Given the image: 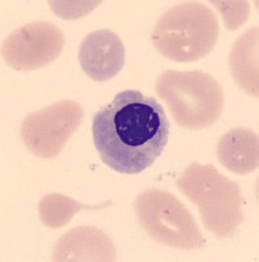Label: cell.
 Listing matches in <instances>:
<instances>
[{"instance_id":"1","label":"cell","mask_w":259,"mask_h":262,"mask_svg":"<svg viewBox=\"0 0 259 262\" xmlns=\"http://www.w3.org/2000/svg\"><path fill=\"white\" fill-rule=\"evenodd\" d=\"M92 133L107 167L122 174H139L164 152L170 125L156 98L126 90L95 114Z\"/></svg>"},{"instance_id":"2","label":"cell","mask_w":259,"mask_h":262,"mask_svg":"<svg viewBox=\"0 0 259 262\" xmlns=\"http://www.w3.org/2000/svg\"><path fill=\"white\" fill-rule=\"evenodd\" d=\"M177 188L195 203L207 231L219 238L234 236L244 223V196L239 184L211 164H190L176 181Z\"/></svg>"},{"instance_id":"3","label":"cell","mask_w":259,"mask_h":262,"mask_svg":"<svg viewBox=\"0 0 259 262\" xmlns=\"http://www.w3.org/2000/svg\"><path fill=\"white\" fill-rule=\"evenodd\" d=\"M219 38V21L200 2H183L168 9L152 32V43L164 58L195 62L208 55Z\"/></svg>"},{"instance_id":"4","label":"cell","mask_w":259,"mask_h":262,"mask_svg":"<svg viewBox=\"0 0 259 262\" xmlns=\"http://www.w3.org/2000/svg\"><path fill=\"white\" fill-rule=\"evenodd\" d=\"M156 92L167 102L179 127L202 130L214 125L223 113L220 84L200 70L162 72L156 80Z\"/></svg>"},{"instance_id":"5","label":"cell","mask_w":259,"mask_h":262,"mask_svg":"<svg viewBox=\"0 0 259 262\" xmlns=\"http://www.w3.org/2000/svg\"><path fill=\"white\" fill-rule=\"evenodd\" d=\"M134 209L140 226L160 244L183 250L206 244L190 210L169 191L147 189L136 196Z\"/></svg>"},{"instance_id":"6","label":"cell","mask_w":259,"mask_h":262,"mask_svg":"<svg viewBox=\"0 0 259 262\" xmlns=\"http://www.w3.org/2000/svg\"><path fill=\"white\" fill-rule=\"evenodd\" d=\"M81 105L62 100L28 114L20 127L21 139L33 155L51 159L59 155L83 121Z\"/></svg>"},{"instance_id":"7","label":"cell","mask_w":259,"mask_h":262,"mask_svg":"<svg viewBox=\"0 0 259 262\" xmlns=\"http://www.w3.org/2000/svg\"><path fill=\"white\" fill-rule=\"evenodd\" d=\"M64 42V34L57 25L34 21L9 33L2 45V57L11 69L33 71L57 59Z\"/></svg>"},{"instance_id":"8","label":"cell","mask_w":259,"mask_h":262,"mask_svg":"<svg viewBox=\"0 0 259 262\" xmlns=\"http://www.w3.org/2000/svg\"><path fill=\"white\" fill-rule=\"evenodd\" d=\"M81 69L95 81H107L120 74L125 64V46L118 34L109 29L96 30L79 49Z\"/></svg>"},{"instance_id":"9","label":"cell","mask_w":259,"mask_h":262,"mask_svg":"<svg viewBox=\"0 0 259 262\" xmlns=\"http://www.w3.org/2000/svg\"><path fill=\"white\" fill-rule=\"evenodd\" d=\"M115 247L99 228L81 226L59 238L53 261H115Z\"/></svg>"},{"instance_id":"10","label":"cell","mask_w":259,"mask_h":262,"mask_svg":"<svg viewBox=\"0 0 259 262\" xmlns=\"http://www.w3.org/2000/svg\"><path fill=\"white\" fill-rule=\"evenodd\" d=\"M218 158L233 173L244 176L254 172L259 165L258 134L250 128H232L219 140Z\"/></svg>"},{"instance_id":"11","label":"cell","mask_w":259,"mask_h":262,"mask_svg":"<svg viewBox=\"0 0 259 262\" xmlns=\"http://www.w3.org/2000/svg\"><path fill=\"white\" fill-rule=\"evenodd\" d=\"M229 69L236 83L258 98V27L249 29L236 41L229 55Z\"/></svg>"},{"instance_id":"12","label":"cell","mask_w":259,"mask_h":262,"mask_svg":"<svg viewBox=\"0 0 259 262\" xmlns=\"http://www.w3.org/2000/svg\"><path fill=\"white\" fill-rule=\"evenodd\" d=\"M101 206H88L76 202L63 194H48L39 201L38 215L42 223L53 229L62 228L71 221L74 215L83 209H100Z\"/></svg>"},{"instance_id":"13","label":"cell","mask_w":259,"mask_h":262,"mask_svg":"<svg viewBox=\"0 0 259 262\" xmlns=\"http://www.w3.org/2000/svg\"><path fill=\"white\" fill-rule=\"evenodd\" d=\"M214 4L221 11L226 28L230 30L240 28L237 21L241 25L244 24L250 12V6L247 2H215Z\"/></svg>"}]
</instances>
